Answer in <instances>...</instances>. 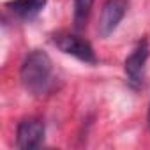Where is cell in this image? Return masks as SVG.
Returning <instances> with one entry per match:
<instances>
[{
    "instance_id": "7",
    "label": "cell",
    "mask_w": 150,
    "mask_h": 150,
    "mask_svg": "<svg viewBox=\"0 0 150 150\" xmlns=\"http://www.w3.org/2000/svg\"><path fill=\"white\" fill-rule=\"evenodd\" d=\"M72 4H74V27L83 28L94 6V0H72Z\"/></svg>"
},
{
    "instance_id": "6",
    "label": "cell",
    "mask_w": 150,
    "mask_h": 150,
    "mask_svg": "<svg viewBox=\"0 0 150 150\" xmlns=\"http://www.w3.org/2000/svg\"><path fill=\"white\" fill-rule=\"evenodd\" d=\"M48 0H9L6 7L20 20H34L42 13Z\"/></svg>"
},
{
    "instance_id": "3",
    "label": "cell",
    "mask_w": 150,
    "mask_h": 150,
    "mask_svg": "<svg viewBox=\"0 0 150 150\" xmlns=\"http://www.w3.org/2000/svg\"><path fill=\"white\" fill-rule=\"evenodd\" d=\"M150 57V44L146 39H141L134 50L129 53V57L124 62V71H125V81L132 90H139L145 81V69L146 62Z\"/></svg>"
},
{
    "instance_id": "4",
    "label": "cell",
    "mask_w": 150,
    "mask_h": 150,
    "mask_svg": "<svg viewBox=\"0 0 150 150\" xmlns=\"http://www.w3.org/2000/svg\"><path fill=\"white\" fill-rule=\"evenodd\" d=\"M46 125L39 117H27L20 120L16 127V146L18 148H37L44 143Z\"/></svg>"
},
{
    "instance_id": "2",
    "label": "cell",
    "mask_w": 150,
    "mask_h": 150,
    "mask_svg": "<svg viewBox=\"0 0 150 150\" xmlns=\"http://www.w3.org/2000/svg\"><path fill=\"white\" fill-rule=\"evenodd\" d=\"M51 42L62 53L71 55V57H74L76 60H80L83 64H90V65L97 64V55L94 51V46L87 39H83V37H80L76 34L57 32V34L51 35Z\"/></svg>"
},
{
    "instance_id": "5",
    "label": "cell",
    "mask_w": 150,
    "mask_h": 150,
    "mask_svg": "<svg viewBox=\"0 0 150 150\" xmlns=\"http://www.w3.org/2000/svg\"><path fill=\"white\" fill-rule=\"evenodd\" d=\"M127 9H129V0H106L101 9V16L97 23L99 35L110 37L118 28L120 21L127 14Z\"/></svg>"
},
{
    "instance_id": "1",
    "label": "cell",
    "mask_w": 150,
    "mask_h": 150,
    "mask_svg": "<svg viewBox=\"0 0 150 150\" xmlns=\"http://www.w3.org/2000/svg\"><path fill=\"white\" fill-rule=\"evenodd\" d=\"M21 85L34 96L48 94L53 85V62L42 50H32L20 67Z\"/></svg>"
},
{
    "instance_id": "8",
    "label": "cell",
    "mask_w": 150,
    "mask_h": 150,
    "mask_svg": "<svg viewBox=\"0 0 150 150\" xmlns=\"http://www.w3.org/2000/svg\"><path fill=\"white\" fill-rule=\"evenodd\" d=\"M146 122H148V127H150V104H148V117H146Z\"/></svg>"
}]
</instances>
